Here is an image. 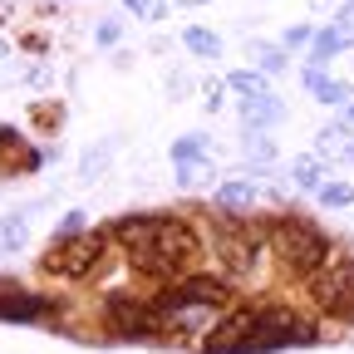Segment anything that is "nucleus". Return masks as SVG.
<instances>
[{
  "mask_svg": "<svg viewBox=\"0 0 354 354\" xmlns=\"http://www.w3.org/2000/svg\"><path fill=\"white\" fill-rule=\"evenodd\" d=\"M113 236L128 246L133 271L158 276V281L177 276L197 256V232L183 216H123L113 227Z\"/></svg>",
  "mask_w": 354,
  "mask_h": 354,
  "instance_id": "f257e3e1",
  "label": "nucleus"
},
{
  "mask_svg": "<svg viewBox=\"0 0 354 354\" xmlns=\"http://www.w3.org/2000/svg\"><path fill=\"white\" fill-rule=\"evenodd\" d=\"M315 325L295 320L290 310H246L232 315L221 330L207 335V354H271V349H290V344H315Z\"/></svg>",
  "mask_w": 354,
  "mask_h": 354,
  "instance_id": "f03ea898",
  "label": "nucleus"
},
{
  "mask_svg": "<svg viewBox=\"0 0 354 354\" xmlns=\"http://www.w3.org/2000/svg\"><path fill=\"white\" fill-rule=\"evenodd\" d=\"M227 286L221 281H212V276H192V281H183V286H172V290H162L158 295V315L172 325V330H202L207 320H212V310H221L227 305Z\"/></svg>",
  "mask_w": 354,
  "mask_h": 354,
  "instance_id": "7ed1b4c3",
  "label": "nucleus"
},
{
  "mask_svg": "<svg viewBox=\"0 0 354 354\" xmlns=\"http://www.w3.org/2000/svg\"><path fill=\"white\" fill-rule=\"evenodd\" d=\"M271 241H276V256L286 261V271H295V276H315L330 266V241L300 216H276Z\"/></svg>",
  "mask_w": 354,
  "mask_h": 354,
  "instance_id": "20e7f679",
  "label": "nucleus"
},
{
  "mask_svg": "<svg viewBox=\"0 0 354 354\" xmlns=\"http://www.w3.org/2000/svg\"><path fill=\"white\" fill-rule=\"evenodd\" d=\"M99 261H104V236L79 227V232H69V236H55L50 256H44V271L79 281V276H88V271H94Z\"/></svg>",
  "mask_w": 354,
  "mask_h": 354,
  "instance_id": "39448f33",
  "label": "nucleus"
},
{
  "mask_svg": "<svg viewBox=\"0 0 354 354\" xmlns=\"http://www.w3.org/2000/svg\"><path fill=\"white\" fill-rule=\"evenodd\" d=\"M109 325H113V335L118 339H153L162 325H158V310H148V305H138L133 295H109Z\"/></svg>",
  "mask_w": 354,
  "mask_h": 354,
  "instance_id": "423d86ee",
  "label": "nucleus"
},
{
  "mask_svg": "<svg viewBox=\"0 0 354 354\" xmlns=\"http://www.w3.org/2000/svg\"><path fill=\"white\" fill-rule=\"evenodd\" d=\"M315 295H320L325 310H335V315H354V266H330V271L315 281Z\"/></svg>",
  "mask_w": 354,
  "mask_h": 354,
  "instance_id": "0eeeda50",
  "label": "nucleus"
},
{
  "mask_svg": "<svg viewBox=\"0 0 354 354\" xmlns=\"http://www.w3.org/2000/svg\"><path fill=\"white\" fill-rule=\"evenodd\" d=\"M50 310H55V305L44 300V295H30V290H20V286H0V320L30 325V320H44Z\"/></svg>",
  "mask_w": 354,
  "mask_h": 354,
  "instance_id": "6e6552de",
  "label": "nucleus"
},
{
  "mask_svg": "<svg viewBox=\"0 0 354 354\" xmlns=\"http://www.w3.org/2000/svg\"><path fill=\"white\" fill-rule=\"evenodd\" d=\"M44 158L35 153V148H25V138L15 128H6L0 123V177H15V172H35Z\"/></svg>",
  "mask_w": 354,
  "mask_h": 354,
  "instance_id": "1a4fd4ad",
  "label": "nucleus"
},
{
  "mask_svg": "<svg viewBox=\"0 0 354 354\" xmlns=\"http://www.w3.org/2000/svg\"><path fill=\"white\" fill-rule=\"evenodd\" d=\"M310 64H330L335 55H344L349 44H354V35L344 30V25H325V30H310Z\"/></svg>",
  "mask_w": 354,
  "mask_h": 354,
  "instance_id": "9d476101",
  "label": "nucleus"
},
{
  "mask_svg": "<svg viewBox=\"0 0 354 354\" xmlns=\"http://www.w3.org/2000/svg\"><path fill=\"white\" fill-rule=\"evenodd\" d=\"M305 88H310V99H320V104H330V109L349 104V84H344V79H330L325 64H310V69H305Z\"/></svg>",
  "mask_w": 354,
  "mask_h": 354,
  "instance_id": "9b49d317",
  "label": "nucleus"
},
{
  "mask_svg": "<svg viewBox=\"0 0 354 354\" xmlns=\"http://www.w3.org/2000/svg\"><path fill=\"white\" fill-rule=\"evenodd\" d=\"M241 118H246V128H271V123H281L286 118V104L266 88V94H251V99H241Z\"/></svg>",
  "mask_w": 354,
  "mask_h": 354,
  "instance_id": "f8f14e48",
  "label": "nucleus"
},
{
  "mask_svg": "<svg viewBox=\"0 0 354 354\" xmlns=\"http://www.w3.org/2000/svg\"><path fill=\"white\" fill-rule=\"evenodd\" d=\"M256 232L251 236H227V241H221V261H227V271L232 276H251L256 271Z\"/></svg>",
  "mask_w": 354,
  "mask_h": 354,
  "instance_id": "ddd939ff",
  "label": "nucleus"
},
{
  "mask_svg": "<svg viewBox=\"0 0 354 354\" xmlns=\"http://www.w3.org/2000/svg\"><path fill=\"white\" fill-rule=\"evenodd\" d=\"M315 153L320 158H349L354 162V128L349 123H325L315 133Z\"/></svg>",
  "mask_w": 354,
  "mask_h": 354,
  "instance_id": "4468645a",
  "label": "nucleus"
},
{
  "mask_svg": "<svg viewBox=\"0 0 354 354\" xmlns=\"http://www.w3.org/2000/svg\"><path fill=\"white\" fill-rule=\"evenodd\" d=\"M320 172H325L320 153H300V158H290V177H295V187H305V192L320 187Z\"/></svg>",
  "mask_w": 354,
  "mask_h": 354,
  "instance_id": "2eb2a0df",
  "label": "nucleus"
},
{
  "mask_svg": "<svg viewBox=\"0 0 354 354\" xmlns=\"http://www.w3.org/2000/svg\"><path fill=\"white\" fill-rule=\"evenodd\" d=\"M251 202H256V187H251V183H227V187L216 192V207H221V212H232V216L251 212Z\"/></svg>",
  "mask_w": 354,
  "mask_h": 354,
  "instance_id": "dca6fc26",
  "label": "nucleus"
},
{
  "mask_svg": "<svg viewBox=\"0 0 354 354\" xmlns=\"http://www.w3.org/2000/svg\"><path fill=\"white\" fill-rule=\"evenodd\" d=\"M30 241V221L25 216H0V256H15Z\"/></svg>",
  "mask_w": 354,
  "mask_h": 354,
  "instance_id": "f3484780",
  "label": "nucleus"
},
{
  "mask_svg": "<svg viewBox=\"0 0 354 354\" xmlns=\"http://www.w3.org/2000/svg\"><path fill=\"white\" fill-rule=\"evenodd\" d=\"M183 44H187L197 59H216V55H221V35H212V30H202V25H192V30L183 35Z\"/></svg>",
  "mask_w": 354,
  "mask_h": 354,
  "instance_id": "a211bd4d",
  "label": "nucleus"
},
{
  "mask_svg": "<svg viewBox=\"0 0 354 354\" xmlns=\"http://www.w3.org/2000/svg\"><path fill=\"white\" fill-rule=\"evenodd\" d=\"M207 177H212L207 153H197V158H177V183H183V187H202Z\"/></svg>",
  "mask_w": 354,
  "mask_h": 354,
  "instance_id": "6ab92c4d",
  "label": "nucleus"
},
{
  "mask_svg": "<svg viewBox=\"0 0 354 354\" xmlns=\"http://www.w3.org/2000/svg\"><path fill=\"white\" fill-rule=\"evenodd\" d=\"M227 88H236L241 99H251V94H266L271 84H266L261 69H236V74H227Z\"/></svg>",
  "mask_w": 354,
  "mask_h": 354,
  "instance_id": "aec40b11",
  "label": "nucleus"
},
{
  "mask_svg": "<svg viewBox=\"0 0 354 354\" xmlns=\"http://www.w3.org/2000/svg\"><path fill=\"white\" fill-rule=\"evenodd\" d=\"M251 64H256L266 79H271V74H281V69H286V55L276 50V44H251Z\"/></svg>",
  "mask_w": 354,
  "mask_h": 354,
  "instance_id": "412c9836",
  "label": "nucleus"
},
{
  "mask_svg": "<svg viewBox=\"0 0 354 354\" xmlns=\"http://www.w3.org/2000/svg\"><path fill=\"white\" fill-rule=\"evenodd\" d=\"M109 153H113V143H104V148H88V153H84V162H79V177H84V183L104 177V167H109Z\"/></svg>",
  "mask_w": 354,
  "mask_h": 354,
  "instance_id": "4be33fe9",
  "label": "nucleus"
},
{
  "mask_svg": "<svg viewBox=\"0 0 354 354\" xmlns=\"http://www.w3.org/2000/svg\"><path fill=\"white\" fill-rule=\"evenodd\" d=\"M241 148H246V158H261V162H266V158H276V143L266 138L261 128H246V138H241Z\"/></svg>",
  "mask_w": 354,
  "mask_h": 354,
  "instance_id": "5701e85b",
  "label": "nucleus"
},
{
  "mask_svg": "<svg viewBox=\"0 0 354 354\" xmlns=\"http://www.w3.org/2000/svg\"><path fill=\"white\" fill-rule=\"evenodd\" d=\"M315 192H320L325 207H349V202H354V187H349V183H320Z\"/></svg>",
  "mask_w": 354,
  "mask_h": 354,
  "instance_id": "b1692460",
  "label": "nucleus"
},
{
  "mask_svg": "<svg viewBox=\"0 0 354 354\" xmlns=\"http://www.w3.org/2000/svg\"><path fill=\"white\" fill-rule=\"evenodd\" d=\"M197 153H207V138H202V133H187V138L172 143V162H177V158H197Z\"/></svg>",
  "mask_w": 354,
  "mask_h": 354,
  "instance_id": "393cba45",
  "label": "nucleus"
},
{
  "mask_svg": "<svg viewBox=\"0 0 354 354\" xmlns=\"http://www.w3.org/2000/svg\"><path fill=\"white\" fill-rule=\"evenodd\" d=\"M138 15L143 20H162L167 15V0H138Z\"/></svg>",
  "mask_w": 354,
  "mask_h": 354,
  "instance_id": "a878e982",
  "label": "nucleus"
},
{
  "mask_svg": "<svg viewBox=\"0 0 354 354\" xmlns=\"http://www.w3.org/2000/svg\"><path fill=\"white\" fill-rule=\"evenodd\" d=\"M118 30H123L118 20H99V30H94V39H99V44H113V39H118Z\"/></svg>",
  "mask_w": 354,
  "mask_h": 354,
  "instance_id": "bb28decb",
  "label": "nucleus"
},
{
  "mask_svg": "<svg viewBox=\"0 0 354 354\" xmlns=\"http://www.w3.org/2000/svg\"><path fill=\"white\" fill-rule=\"evenodd\" d=\"M305 39H310V25H290V30H286V50H300Z\"/></svg>",
  "mask_w": 354,
  "mask_h": 354,
  "instance_id": "cd10ccee",
  "label": "nucleus"
},
{
  "mask_svg": "<svg viewBox=\"0 0 354 354\" xmlns=\"http://www.w3.org/2000/svg\"><path fill=\"white\" fill-rule=\"evenodd\" d=\"M84 227V212H69L64 221H59V236H69V232H79Z\"/></svg>",
  "mask_w": 354,
  "mask_h": 354,
  "instance_id": "c85d7f7f",
  "label": "nucleus"
},
{
  "mask_svg": "<svg viewBox=\"0 0 354 354\" xmlns=\"http://www.w3.org/2000/svg\"><path fill=\"white\" fill-rule=\"evenodd\" d=\"M202 94H207V109L216 113V109H221V84H207V88H202Z\"/></svg>",
  "mask_w": 354,
  "mask_h": 354,
  "instance_id": "c756f323",
  "label": "nucleus"
},
{
  "mask_svg": "<svg viewBox=\"0 0 354 354\" xmlns=\"http://www.w3.org/2000/svg\"><path fill=\"white\" fill-rule=\"evenodd\" d=\"M339 25H344V30H349V35H354V0H349V6H344V10H339Z\"/></svg>",
  "mask_w": 354,
  "mask_h": 354,
  "instance_id": "7c9ffc66",
  "label": "nucleus"
},
{
  "mask_svg": "<svg viewBox=\"0 0 354 354\" xmlns=\"http://www.w3.org/2000/svg\"><path fill=\"white\" fill-rule=\"evenodd\" d=\"M6 59H10V44L0 39V79H6Z\"/></svg>",
  "mask_w": 354,
  "mask_h": 354,
  "instance_id": "2f4dec72",
  "label": "nucleus"
},
{
  "mask_svg": "<svg viewBox=\"0 0 354 354\" xmlns=\"http://www.w3.org/2000/svg\"><path fill=\"white\" fill-rule=\"evenodd\" d=\"M123 10H133V15H138V0H123Z\"/></svg>",
  "mask_w": 354,
  "mask_h": 354,
  "instance_id": "473e14b6",
  "label": "nucleus"
},
{
  "mask_svg": "<svg viewBox=\"0 0 354 354\" xmlns=\"http://www.w3.org/2000/svg\"><path fill=\"white\" fill-rule=\"evenodd\" d=\"M177 6H207V0H177Z\"/></svg>",
  "mask_w": 354,
  "mask_h": 354,
  "instance_id": "72a5a7b5",
  "label": "nucleus"
},
{
  "mask_svg": "<svg viewBox=\"0 0 354 354\" xmlns=\"http://www.w3.org/2000/svg\"><path fill=\"white\" fill-rule=\"evenodd\" d=\"M349 128H354V104H349Z\"/></svg>",
  "mask_w": 354,
  "mask_h": 354,
  "instance_id": "f704fd0d",
  "label": "nucleus"
}]
</instances>
